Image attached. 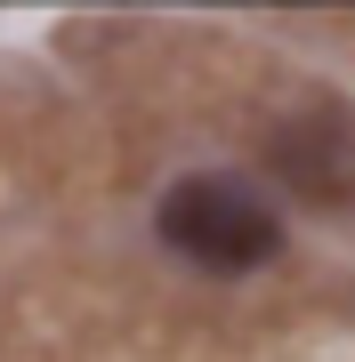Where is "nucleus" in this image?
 Returning a JSON list of instances; mask_svg holds the SVG:
<instances>
[{"label":"nucleus","instance_id":"1","mask_svg":"<svg viewBox=\"0 0 355 362\" xmlns=\"http://www.w3.org/2000/svg\"><path fill=\"white\" fill-rule=\"evenodd\" d=\"M154 233H162L170 258H186L194 274H218V282L259 274L283 250L275 202L259 185H242V177H178L162 194V209H154Z\"/></svg>","mask_w":355,"mask_h":362},{"label":"nucleus","instance_id":"2","mask_svg":"<svg viewBox=\"0 0 355 362\" xmlns=\"http://www.w3.org/2000/svg\"><path fill=\"white\" fill-rule=\"evenodd\" d=\"M275 169L291 194L307 202H347V177H355V129L339 113H307L275 137Z\"/></svg>","mask_w":355,"mask_h":362}]
</instances>
